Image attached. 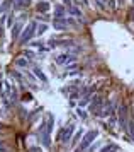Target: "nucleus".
<instances>
[{"instance_id": "obj_1", "label": "nucleus", "mask_w": 134, "mask_h": 152, "mask_svg": "<svg viewBox=\"0 0 134 152\" xmlns=\"http://www.w3.org/2000/svg\"><path fill=\"white\" fill-rule=\"evenodd\" d=\"M97 137V132H88L87 135H85V138H83V142H81L80 144V149L81 151H83V149H85V147H88V144H90V142H92V140H94V138Z\"/></svg>"}, {"instance_id": "obj_2", "label": "nucleus", "mask_w": 134, "mask_h": 152, "mask_svg": "<svg viewBox=\"0 0 134 152\" xmlns=\"http://www.w3.org/2000/svg\"><path fill=\"white\" fill-rule=\"evenodd\" d=\"M32 33H34V22L31 24V26H29V28H27V31H26V33L22 34V38H20V39H22V43H26L27 39H29V38L32 36Z\"/></svg>"}, {"instance_id": "obj_3", "label": "nucleus", "mask_w": 134, "mask_h": 152, "mask_svg": "<svg viewBox=\"0 0 134 152\" xmlns=\"http://www.w3.org/2000/svg\"><path fill=\"white\" fill-rule=\"evenodd\" d=\"M71 130H73V126L70 125V126H68L66 130H65L63 133H61V140H63V142H68V140H70V135H71Z\"/></svg>"}, {"instance_id": "obj_4", "label": "nucleus", "mask_w": 134, "mask_h": 152, "mask_svg": "<svg viewBox=\"0 0 134 152\" xmlns=\"http://www.w3.org/2000/svg\"><path fill=\"white\" fill-rule=\"evenodd\" d=\"M117 151H119V147L115 144H110V145H107V147H104L100 152H117Z\"/></svg>"}, {"instance_id": "obj_5", "label": "nucleus", "mask_w": 134, "mask_h": 152, "mask_svg": "<svg viewBox=\"0 0 134 152\" xmlns=\"http://www.w3.org/2000/svg\"><path fill=\"white\" fill-rule=\"evenodd\" d=\"M129 133H131V137L134 138V121H133V120L129 121Z\"/></svg>"}, {"instance_id": "obj_6", "label": "nucleus", "mask_w": 134, "mask_h": 152, "mask_svg": "<svg viewBox=\"0 0 134 152\" xmlns=\"http://www.w3.org/2000/svg\"><path fill=\"white\" fill-rule=\"evenodd\" d=\"M71 14H73V15H80L81 12L78 10V9H75V7H73V9H71Z\"/></svg>"}, {"instance_id": "obj_7", "label": "nucleus", "mask_w": 134, "mask_h": 152, "mask_svg": "<svg viewBox=\"0 0 134 152\" xmlns=\"http://www.w3.org/2000/svg\"><path fill=\"white\" fill-rule=\"evenodd\" d=\"M17 65H20V67H26L27 62H26V60H17Z\"/></svg>"}, {"instance_id": "obj_8", "label": "nucleus", "mask_w": 134, "mask_h": 152, "mask_svg": "<svg viewBox=\"0 0 134 152\" xmlns=\"http://www.w3.org/2000/svg\"><path fill=\"white\" fill-rule=\"evenodd\" d=\"M39 9H41V10H46V9H48V4H41Z\"/></svg>"}, {"instance_id": "obj_9", "label": "nucleus", "mask_w": 134, "mask_h": 152, "mask_svg": "<svg viewBox=\"0 0 134 152\" xmlns=\"http://www.w3.org/2000/svg\"><path fill=\"white\" fill-rule=\"evenodd\" d=\"M105 2H107L109 5H110V7H115V4H114V0H105Z\"/></svg>"}, {"instance_id": "obj_10", "label": "nucleus", "mask_w": 134, "mask_h": 152, "mask_svg": "<svg viewBox=\"0 0 134 152\" xmlns=\"http://www.w3.org/2000/svg\"><path fill=\"white\" fill-rule=\"evenodd\" d=\"M75 152H83V151H81L80 147H78V149H76V151H75Z\"/></svg>"}, {"instance_id": "obj_11", "label": "nucleus", "mask_w": 134, "mask_h": 152, "mask_svg": "<svg viewBox=\"0 0 134 152\" xmlns=\"http://www.w3.org/2000/svg\"><path fill=\"white\" fill-rule=\"evenodd\" d=\"M83 2H85V4H87V2H88V0H83Z\"/></svg>"}]
</instances>
